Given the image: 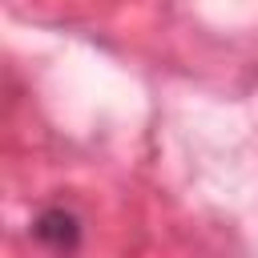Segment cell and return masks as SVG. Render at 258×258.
<instances>
[{
    "mask_svg": "<svg viewBox=\"0 0 258 258\" xmlns=\"http://www.w3.org/2000/svg\"><path fill=\"white\" fill-rule=\"evenodd\" d=\"M36 238H40L44 246H52V250H73V246L81 242V222H77L73 210L52 206V210H44V214L36 218Z\"/></svg>",
    "mask_w": 258,
    "mask_h": 258,
    "instance_id": "cell-1",
    "label": "cell"
}]
</instances>
